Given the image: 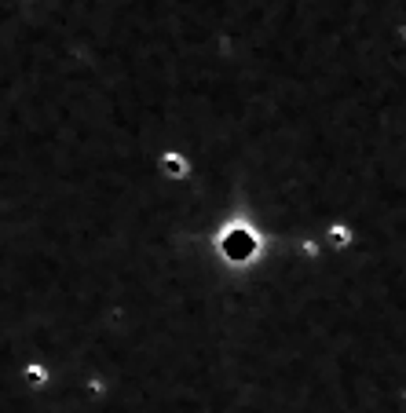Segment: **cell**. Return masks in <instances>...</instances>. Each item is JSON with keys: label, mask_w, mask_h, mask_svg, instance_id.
<instances>
[{"label": "cell", "mask_w": 406, "mask_h": 413, "mask_svg": "<svg viewBox=\"0 0 406 413\" xmlns=\"http://www.w3.org/2000/svg\"><path fill=\"white\" fill-rule=\"evenodd\" d=\"M165 169H172V172H183V161H180V158H172V154H169V158H165Z\"/></svg>", "instance_id": "obj_1"}, {"label": "cell", "mask_w": 406, "mask_h": 413, "mask_svg": "<svg viewBox=\"0 0 406 413\" xmlns=\"http://www.w3.org/2000/svg\"><path fill=\"white\" fill-rule=\"evenodd\" d=\"M333 241L344 245V241H348V230H344V227H333Z\"/></svg>", "instance_id": "obj_2"}]
</instances>
